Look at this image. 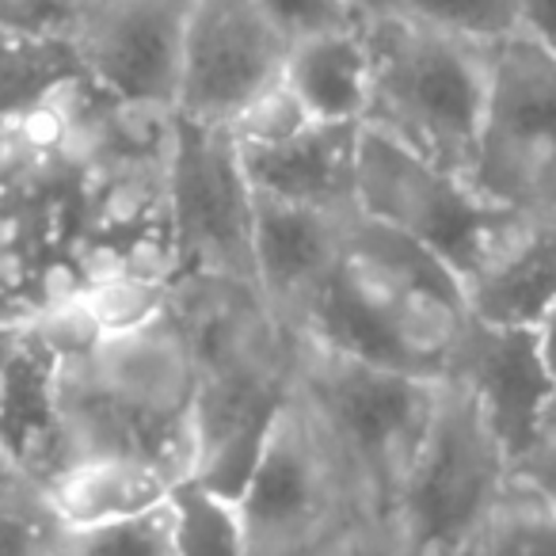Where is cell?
<instances>
[{"mask_svg": "<svg viewBox=\"0 0 556 556\" xmlns=\"http://www.w3.org/2000/svg\"><path fill=\"white\" fill-rule=\"evenodd\" d=\"M255 4L278 39L287 42V50L325 35L355 31L363 24L351 0H255Z\"/></svg>", "mask_w": 556, "mask_h": 556, "instance_id": "obj_26", "label": "cell"}, {"mask_svg": "<svg viewBox=\"0 0 556 556\" xmlns=\"http://www.w3.org/2000/svg\"><path fill=\"white\" fill-rule=\"evenodd\" d=\"M168 317L199 374L191 480L240 503L294 389V336L260 290L232 278H176Z\"/></svg>", "mask_w": 556, "mask_h": 556, "instance_id": "obj_2", "label": "cell"}, {"mask_svg": "<svg viewBox=\"0 0 556 556\" xmlns=\"http://www.w3.org/2000/svg\"><path fill=\"white\" fill-rule=\"evenodd\" d=\"M172 488L176 480L156 465L130 457H77L47 484V500L65 533H92L156 515Z\"/></svg>", "mask_w": 556, "mask_h": 556, "instance_id": "obj_18", "label": "cell"}, {"mask_svg": "<svg viewBox=\"0 0 556 556\" xmlns=\"http://www.w3.org/2000/svg\"><path fill=\"white\" fill-rule=\"evenodd\" d=\"M355 123H313L275 149H240L248 184L260 199L313 210H351L358 179Z\"/></svg>", "mask_w": 556, "mask_h": 556, "instance_id": "obj_16", "label": "cell"}, {"mask_svg": "<svg viewBox=\"0 0 556 556\" xmlns=\"http://www.w3.org/2000/svg\"><path fill=\"white\" fill-rule=\"evenodd\" d=\"M176 556H248V526L240 503L199 480H179L164 503Z\"/></svg>", "mask_w": 556, "mask_h": 556, "instance_id": "obj_21", "label": "cell"}, {"mask_svg": "<svg viewBox=\"0 0 556 556\" xmlns=\"http://www.w3.org/2000/svg\"><path fill=\"white\" fill-rule=\"evenodd\" d=\"M287 328L386 370L450 381L477 317L446 263L355 210L325 282Z\"/></svg>", "mask_w": 556, "mask_h": 556, "instance_id": "obj_1", "label": "cell"}, {"mask_svg": "<svg viewBox=\"0 0 556 556\" xmlns=\"http://www.w3.org/2000/svg\"><path fill=\"white\" fill-rule=\"evenodd\" d=\"M545 431H556V393H553V404H548V416H545Z\"/></svg>", "mask_w": 556, "mask_h": 556, "instance_id": "obj_35", "label": "cell"}, {"mask_svg": "<svg viewBox=\"0 0 556 556\" xmlns=\"http://www.w3.org/2000/svg\"><path fill=\"white\" fill-rule=\"evenodd\" d=\"M287 42L255 0H191L176 115L229 126L263 88L282 80Z\"/></svg>", "mask_w": 556, "mask_h": 556, "instance_id": "obj_12", "label": "cell"}, {"mask_svg": "<svg viewBox=\"0 0 556 556\" xmlns=\"http://www.w3.org/2000/svg\"><path fill=\"white\" fill-rule=\"evenodd\" d=\"M518 31L556 50V0H515Z\"/></svg>", "mask_w": 556, "mask_h": 556, "instance_id": "obj_32", "label": "cell"}, {"mask_svg": "<svg viewBox=\"0 0 556 556\" xmlns=\"http://www.w3.org/2000/svg\"><path fill=\"white\" fill-rule=\"evenodd\" d=\"M515 480L556 510V431H541L538 446L515 462Z\"/></svg>", "mask_w": 556, "mask_h": 556, "instance_id": "obj_29", "label": "cell"}, {"mask_svg": "<svg viewBox=\"0 0 556 556\" xmlns=\"http://www.w3.org/2000/svg\"><path fill=\"white\" fill-rule=\"evenodd\" d=\"M282 80L302 100L313 123L363 126L370 108V50L363 39V24L355 31L290 47Z\"/></svg>", "mask_w": 556, "mask_h": 556, "instance_id": "obj_19", "label": "cell"}, {"mask_svg": "<svg viewBox=\"0 0 556 556\" xmlns=\"http://www.w3.org/2000/svg\"><path fill=\"white\" fill-rule=\"evenodd\" d=\"M58 363L62 351L35 320L0 381V446L12 469L39 488L73 462L58 416Z\"/></svg>", "mask_w": 556, "mask_h": 556, "instance_id": "obj_15", "label": "cell"}, {"mask_svg": "<svg viewBox=\"0 0 556 556\" xmlns=\"http://www.w3.org/2000/svg\"><path fill=\"white\" fill-rule=\"evenodd\" d=\"M65 541L47 488L12 477L0 484V556H54Z\"/></svg>", "mask_w": 556, "mask_h": 556, "instance_id": "obj_24", "label": "cell"}, {"mask_svg": "<svg viewBox=\"0 0 556 556\" xmlns=\"http://www.w3.org/2000/svg\"><path fill=\"white\" fill-rule=\"evenodd\" d=\"M465 556H556V510L515 480Z\"/></svg>", "mask_w": 556, "mask_h": 556, "instance_id": "obj_23", "label": "cell"}, {"mask_svg": "<svg viewBox=\"0 0 556 556\" xmlns=\"http://www.w3.org/2000/svg\"><path fill=\"white\" fill-rule=\"evenodd\" d=\"M73 556H176L168 541V518L164 507L138 522L108 526L92 533H65Z\"/></svg>", "mask_w": 556, "mask_h": 556, "instance_id": "obj_27", "label": "cell"}, {"mask_svg": "<svg viewBox=\"0 0 556 556\" xmlns=\"http://www.w3.org/2000/svg\"><path fill=\"white\" fill-rule=\"evenodd\" d=\"M538 343H541V355H545L548 370L556 374V302H553V309L545 313V320L538 325Z\"/></svg>", "mask_w": 556, "mask_h": 556, "instance_id": "obj_33", "label": "cell"}, {"mask_svg": "<svg viewBox=\"0 0 556 556\" xmlns=\"http://www.w3.org/2000/svg\"><path fill=\"white\" fill-rule=\"evenodd\" d=\"M351 4L363 20H396L480 42H500L518 31L515 0H351Z\"/></svg>", "mask_w": 556, "mask_h": 556, "instance_id": "obj_22", "label": "cell"}, {"mask_svg": "<svg viewBox=\"0 0 556 556\" xmlns=\"http://www.w3.org/2000/svg\"><path fill=\"white\" fill-rule=\"evenodd\" d=\"M194 358L172 317L58 363V416L73 462L130 457L179 484L194 469Z\"/></svg>", "mask_w": 556, "mask_h": 556, "instance_id": "obj_3", "label": "cell"}, {"mask_svg": "<svg viewBox=\"0 0 556 556\" xmlns=\"http://www.w3.org/2000/svg\"><path fill=\"white\" fill-rule=\"evenodd\" d=\"M325 556H408V548L401 545L386 518H363Z\"/></svg>", "mask_w": 556, "mask_h": 556, "instance_id": "obj_30", "label": "cell"}, {"mask_svg": "<svg viewBox=\"0 0 556 556\" xmlns=\"http://www.w3.org/2000/svg\"><path fill=\"white\" fill-rule=\"evenodd\" d=\"M313 118L302 108L294 92L287 88V80H275L270 88H263L225 130L232 134L240 149H275L282 141L298 138L302 130H309Z\"/></svg>", "mask_w": 556, "mask_h": 556, "instance_id": "obj_25", "label": "cell"}, {"mask_svg": "<svg viewBox=\"0 0 556 556\" xmlns=\"http://www.w3.org/2000/svg\"><path fill=\"white\" fill-rule=\"evenodd\" d=\"M92 0H0V31L39 42H70Z\"/></svg>", "mask_w": 556, "mask_h": 556, "instance_id": "obj_28", "label": "cell"}, {"mask_svg": "<svg viewBox=\"0 0 556 556\" xmlns=\"http://www.w3.org/2000/svg\"><path fill=\"white\" fill-rule=\"evenodd\" d=\"M12 477H20V472L12 469L9 454H4V446H0V484H4V480H12Z\"/></svg>", "mask_w": 556, "mask_h": 556, "instance_id": "obj_34", "label": "cell"}, {"mask_svg": "<svg viewBox=\"0 0 556 556\" xmlns=\"http://www.w3.org/2000/svg\"><path fill=\"white\" fill-rule=\"evenodd\" d=\"M355 206L370 222L427 248L454 270L462 287L492 260L522 217H533L495 206L465 176L424 161L370 126H363L358 138Z\"/></svg>", "mask_w": 556, "mask_h": 556, "instance_id": "obj_8", "label": "cell"}, {"mask_svg": "<svg viewBox=\"0 0 556 556\" xmlns=\"http://www.w3.org/2000/svg\"><path fill=\"white\" fill-rule=\"evenodd\" d=\"M465 298L480 325L538 332L556 302V217H522L465 282Z\"/></svg>", "mask_w": 556, "mask_h": 556, "instance_id": "obj_17", "label": "cell"}, {"mask_svg": "<svg viewBox=\"0 0 556 556\" xmlns=\"http://www.w3.org/2000/svg\"><path fill=\"white\" fill-rule=\"evenodd\" d=\"M515 484L503 442L462 381H442L434 416L386 522L408 556H465Z\"/></svg>", "mask_w": 556, "mask_h": 556, "instance_id": "obj_6", "label": "cell"}, {"mask_svg": "<svg viewBox=\"0 0 556 556\" xmlns=\"http://www.w3.org/2000/svg\"><path fill=\"white\" fill-rule=\"evenodd\" d=\"M450 381H462L472 393L510 465L538 446L556 393V374L541 355L538 332L492 328L477 320Z\"/></svg>", "mask_w": 556, "mask_h": 556, "instance_id": "obj_13", "label": "cell"}, {"mask_svg": "<svg viewBox=\"0 0 556 556\" xmlns=\"http://www.w3.org/2000/svg\"><path fill=\"white\" fill-rule=\"evenodd\" d=\"M191 0H92L70 35L77 73L100 96L176 111Z\"/></svg>", "mask_w": 556, "mask_h": 556, "instance_id": "obj_11", "label": "cell"}, {"mask_svg": "<svg viewBox=\"0 0 556 556\" xmlns=\"http://www.w3.org/2000/svg\"><path fill=\"white\" fill-rule=\"evenodd\" d=\"M439 386L294 336L298 396L348 465L374 518H389L396 488L431 427Z\"/></svg>", "mask_w": 556, "mask_h": 556, "instance_id": "obj_5", "label": "cell"}, {"mask_svg": "<svg viewBox=\"0 0 556 556\" xmlns=\"http://www.w3.org/2000/svg\"><path fill=\"white\" fill-rule=\"evenodd\" d=\"M168 244L176 278H232L255 287V191L225 126L184 115L172 123Z\"/></svg>", "mask_w": 556, "mask_h": 556, "instance_id": "obj_10", "label": "cell"}, {"mask_svg": "<svg viewBox=\"0 0 556 556\" xmlns=\"http://www.w3.org/2000/svg\"><path fill=\"white\" fill-rule=\"evenodd\" d=\"M469 184L495 206L556 217V50L522 31L492 47Z\"/></svg>", "mask_w": 556, "mask_h": 556, "instance_id": "obj_9", "label": "cell"}, {"mask_svg": "<svg viewBox=\"0 0 556 556\" xmlns=\"http://www.w3.org/2000/svg\"><path fill=\"white\" fill-rule=\"evenodd\" d=\"M355 210L290 206L255 194V287L282 325L325 282Z\"/></svg>", "mask_w": 556, "mask_h": 556, "instance_id": "obj_14", "label": "cell"}, {"mask_svg": "<svg viewBox=\"0 0 556 556\" xmlns=\"http://www.w3.org/2000/svg\"><path fill=\"white\" fill-rule=\"evenodd\" d=\"M73 298H77L80 313L88 317L100 340L130 336L168 317L172 278L146 275V270L134 267H111L88 275Z\"/></svg>", "mask_w": 556, "mask_h": 556, "instance_id": "obj_20", "label": "cell"}, {"mask_svg": "<svg viewBox=\"0 0 556 556\" xmlns=\"http://www.w3.org/2000/svg\"><path fill=\"white\" fill-rule=\"evenodd\" d=\"M370 50V130L469 179L495 42L434 27L363 20Z\"/></svg>", "mask_w": 556, "mask_h": 556, "instance_id": "obj_4", "label": "cell"}, {"mask_svg": "<svg viewBox=\"0 0 556 556\" xmlns=\"http://www.w3.org/2000/svg\"><path fill=\"white\" fill-rule=\"evenodd\" d=\"M39 302L20 294H0V381L9 374L12 358H16L24 336L31 332V325L39 320Z\"/></svg>", "mask_w": 556, "mask_h": 556, "instance_id": "obj_31", "label": "cell"}, {"mask_svg": "<svg viewBox=\"0 0 556 556\" xmlns=\"http://www.w3.org/2000/svg\"><path fill=\"white\" fill-rule=\"evenodd\" d=\"M240 515L248 556H325L351 526L374 518L298 389L263 442Z\"/></svg>", "mask_w": 556, "mask_h": 556, "instance_id": "obj_7", "label": "cell"}]
</instances>
